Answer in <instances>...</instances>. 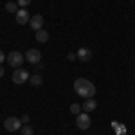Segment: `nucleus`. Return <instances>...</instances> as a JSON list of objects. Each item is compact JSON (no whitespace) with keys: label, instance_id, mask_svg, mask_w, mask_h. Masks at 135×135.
Here are the masks:
<instances>
[{"label":"nucleus","instance_id":"obj_4","mask_svg":"<svg viewBox=\"0 0 135 135\" xmlns=\"http://www.w3.org/2000/svg\"><path fill=\"white\" fill-rule=\"evenodd\" d=\"M31 76H29V72L25 70V69H15V72H13V83H16V85H22V83H25L27 79H29Z\"/></svg>","mask_w":135,"mask_h":135},{"label":"nucleus","instance_id":"obj_7","mask_svg":"<svg viewBox=\"0 0 135 135\" xmlns=\"http://www.w3.org/2000/svg\"><path fill=\"white\" fill-rule=\"evenodd\" d=\"M31 20V15H29V11L27 9H18L16 11V23H20V25H25V23H29Z\"/></svg>","mask_w":135,"mask_h":135},{"label":"nucleus","instance_id":"obj_13","mask_svg":"<svg viewBox=\"0 0 135 135\" xmlns=\"http://www.w3.org/2000/svg\"><path fill=\"white\" fill-rule=\"evenodd\" d=\"M42 76H38V74H34V76H31V78H29V83L32 85V86H40V85H42Z\"/></svg>","mask_w":135,"mask_h":135},{"label":"nucleus","instance_id":"obj_14","mask_svg":"<svg viewBox=\"0 0 135 135\" xmlns=\"http://www.w3.org/2000/svg\"><path fill=\"white\" fill-rule=\"evenodd\" d=\"M18 9H20V7H18L16 2H7V4H6V11H9V13H16Z\"/></svg>","mask_w":135,"mask_h":135},{"label":"nucleus","instance_id":"obj_10","mask_svg":"<svg viewBox=\"0 0 135 135\" xmlns=\"http://www.w3.org/2000/svg\"><path fill=\"white\" fill-rule=\"evenodd\" d=\"M97 108V103H95V99L94 97H90V99H85V103H83V110L88 114V112H94Z\"/></svg>","mask_w":135,"mask_h":135},{"label":"nucleus","instance_id":"obj_1","mask_svg":"<svg viewBox=\"0 0 135 135\" xmlns=\"http://www.w3.org/2000/svg\"><path fill=\"white\" fill-rule=\"evenodd\" d=\"M74 90H76V94H78L79 97L90 99V97L95 95V85H94L90 79H86V78H78V79L74 81Z\"/></svg>","mask_w":135,"mask_h":135},{"label":"nucleus","instance_id":"obj_3","mask_svg":"<svg viewBox=\"0 0 135 135\" xmlns=\"http://www.w3.org/2000/svg\"><path fill=\"white\" fill-rule=\"evenodd\" d=\"M90 124H92V121H90V115L86 114V112H81V114L76 115V126L79 130H88Z\"/></svg>","mask_w":135,"mask_h":135},{"label":"nucleus","instance_id":"obj_18","mask_svg":"<svg viewBox=\"0 0 135 135\" xmlns=\"http://www.w3.org/2000/svg\"><path fill=\"white\" fill-rule=\"evenodd\" d=\"M20 121L23 123V124H27V123H29V115H27V114H23V115L20 117Z\"/></svg>","mask_w":135,"mask_h":135},{"label":"nucleus","instance_id":"obj_19","mask_svg":"<svg viewBox=\"0 0 135 135\" xmlns=\"http://www.w3.org/2000/svg\"><path fill=\"white\" fill-rule=\"evenodd\" d=\"M6 60H7V56H6L4 52L0 51V65H2V61H6Z\"/></svg>","mask_w":135,"mask_h":135},{"label":"nucleus","instance_id":"obj_16","mask_svg":"<svg viewBox=\"0 0 135 135\" xmlns=\"http://www.w3.org/2000/svg\"><path fill=\"white\" fill-rule=\"evenodd\" d=\"M81 108H83V106H79V104H78V103H72V104H70V112H72L74 115L81 114Z\"/></svg>","mask_w":135,"mask_h":135},{"label":"nucleus","instance_id":"obj_20","mask_svg":"<svg viewBox=\"0 0 135 135\" xmlns=\"http://www.w3.org/2000/svg\"><path fill=\"white\" fill-rule=\"evenodd\" d=\"M67 58H69V60H76V58H78V56H76V54H74V52H69V56H67Z\"/></svg>","mask_w":135,"mask_h":135},{"label":"nucleus","instance_id":"obj_12","mask_svg":"<svg viewBox=\"0 0 135 135\" xmlns=\"http://www.w3.org/2000/svg\"><path fill=\"white\" fill-rule=\"evenodd\" d=\"M47 40H49V32L45 31V29H40V31H36V42L45 43Z\"/></svg>","mask_w":135,"mask_h":135},{"label":"nucleus","instance_id":"obj_17","mask_svg":"<svg viewBox=\"0 0 135 135\" xmlns=\"http://www.w3.org/2000/svg\"><path fill=\"white\" fill-rule=\"evenodd\" d=\"M32 0H16V4H18V7H23V9H25V7H27V6H29V4H31Z\"/></svg>","mask_w":135,"mask_h":135},{"label":"nucleus","instance_id":"obj_6","mask_svg":"<svg viewBox=\"0 0 135 135\" xmlns=\"http://www.w3.org/2000/svg\"><path fill=\"white\" fill-rule=\"evenodd\" d=\"M23 56H25V60L29 63H32V65H38V63L42 61V52L38 51V49H29Z\"/></svg>","mask_w":135,"mask_h":135},{"label":"nucleus","instance_id":"obj_11","mask_svg":"<svg viewBox=\"0 0 135 135\" xmlns=\"http://www.w3.org/2000/svg\"><path fill=\"white\" fill-rule=\"evenodd\" d=\"M112 128H114L115 135H126V126L124 124H121V123L114 121V123H112Z\"/></svg>","mask_w":135,"mask_h":135},{"label":"nucleus","instance_id":"obj_9","mask_svg":"<svg viewBox=\"0 0 135 135\" xmlns=\"http://www.w3.org/2000/svg\"><path fill=\"white\" fill-rule=\"evenodd\" d=\"M29 25H31L32 31H40V29H42V25H43V16H42V15H34V16H31Z\"/></svg>","mask_w":135,"mask_h":135},{"label":"nucleus","instance_id":"obj_8","mask_svg":"<svg viewBox=\"0 0 135 135\" xmlns=\"http://www.w3.org/2000/svg\"><path fill=\"white\" fill-rule=\"evenodd\" d=\"M78 60L79 61H90L92 60V51L88 49V47H81V49H78Z\"/></svg>","mask_w":135,"mask_h":135},{"label":"nucleus","instance_id":"obj_5","mask_svg":"<svg viewBox=\"0 0 135 135\" xmlns=\"http://www.w3.org/2000/svg\"><path fill=\"white\" fill-rule=\"evenodd\" d=\"M22 123L18 117H7L6 121H4V126H6V130L7 132H16V130H20L22 128Z\"/></svg>","mask_w":135,"mask_h":135},{"label":"nucleus","instance_id":"obj_2","mask_svg":"<svg viewBox=\"0 0 135 135\" xmlns=\"http://www.w3.org/2000/svg\"><path fill=\"white\" fill-rule=\"evenodd\" d=\"M23 60H25V56H23V54H20L18 51H13V52L7 54V60H6V61L9 63L13 69H20L22 63H23Z\"/></svg>","mask_w":135,"mask_h":135},{"label":"nucleus","instance_id":"obj_21","mask_svg":"<svg viewBox=\"0 0 135 135\" xmlns=\"http://www.w3.org/2000/svg\"><path fill=\"white\" fill-rule=\"evenodd\" d=\"M4 72H6V70H4V67H2V65H0V78H2V76H4Z\"/></svg>","mask_w":135,"mask_h":135},{"label":"nucleus","instance_id":"obj_15","mask_svg":"<svg viewBox=\"0 0 135 135\" xmlns=\"http://www.w3.org/2000/svg\"><path fill=\"white\" fill-rule=\"evenodd\" d=\"M22 130V135H34V130H32L29 124H25V126H22L20 128Z\"/></svg>","mask_w":135,"mask_h":135}]
</instances>
